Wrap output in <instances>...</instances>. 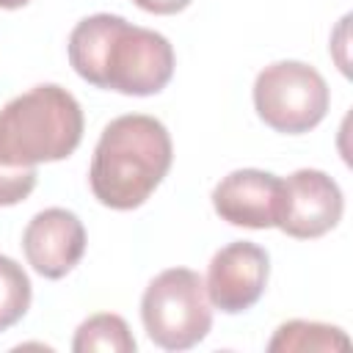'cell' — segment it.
Masks as SVG:
<instances>
[{"label": "cell", "instance_id": "obj_1", "mask_svg": "<svg viewBox=\"0 0 353 353\" xmlns=\"http://www.w3.org/2000/svg\"><path fill=\"white\" fill-rule=\"evenodd\" d=\"M72 69L97 88L149 97L174 74V47L157 30L130 25L116 14H94L69 33Z\"/></svg>", "mask_w": 353, "mask_h": 353}, {"label": "cell", "instance_id": "obj_2", "mask_svg": "<svg viewBox=\"0 0 353 353\" xmlns=\"http://www.w3.org/2000/svg\"><path fill=\"white\" fill-rule=\"evenodd\" d=\"M174 160L171 135L163 121L146 113L113 119L91 157V193L110 210L141 207L163 182Z\"/></svg>", "mask_w": 353, "mask_h": 353}, {"label": "cell", "instance_id": "obj_3", "mask_svg": "<svg viewBox=\"0 0 353 353\" xmlns=\"http://www.w3.org/2000/svg\"><path fill=\"white\" fill-rule=\"evenodd\" d=\"M83 138L77 99L52 83L14 97L0 110V168H36L69 157Z\"/></svg>", "mask_w": 353, "mask_h": 353}, {"label": "cell", "instance_id": "obj_4", "mask_svg": "<svg viewBox=\"0 0 353 353\" xmlns=\"http://www.w3.org/2000/svg\"><path fill=\"white\" fill-rule=\"evenodd\" d=\"M141 320L163 350H188L212 328L204 279L190 268H168L154 276L141 298Z\"/></svg>", "mask_w": 353, "mask_h": 353}, {"label": "cell", "instance_id": "obj_5", "mask_svg": "<svg viewBox=\"0 0 353 353\" xmlns=\"http://www.w3.org/2000/svg\"><path fill=\"white\" fill-rule=\"evenodd\" d=\"M328 102L331 94L323 74L303 61L270 63L256 74L254 83V108L276 132H309L325 119Z\"/></svg>", "mask_w": 353, "mask_h": 353}, {"label": "cell", "instance_id": "obj_6", "mask_svg": "<svg viewBox=\"0 0 353 353\" xmlns=\"http://www.w3.org/2000/svg\"><path fill=\"white\" fill-rule=\"evenodd\" d=\"M345 201L339 185L317 168H301L284 179L279 229L298 240H312L331 232L342 218Z\"/></svg>", "mask_w": 353, "mask_h": 353}, {"label": "cell", "instance_id": "obj_7", "mask_svg": "<svg viewBox=\"0 0 353 353\" xmlns=\"http://www.w3.org/2000/svg\"><path fill=\"white\" fill-rule=\"evenodd\" d=\"M268 273H270L268 251L259 248L256 243L234 240L223 245L210 259V270L204 281L210 306L226 314L251 309L265 292Z\"/></svg>", "mask_w": 353, "mask_h": 353}, {"label": "cell", "instance_id": "obj_8", "mask_svg": "<svg viewBox=\"0 0 353 353\" xmlns=\"http://www.w3.org/2000/svg\"><path fill=\"white\" fill-rule=\"evenodd\" d=\"M22 251L39 276L63 279L85 254L83 221L63 207L41 210L25 226Z\"/></svg>", "mask_w": 353, "mask_h": 353}, {"label": "cell", "instance_id": "obj_9", "mask_svg": "<svg viewBox=\"0 0 353 353\" xmlns=\"http://www.w3.org/2000/svg\"><path fill=\"white\" fill-rule=\"evenodd\" d=\"M284 179L259 168H240L226 174L212 190L215 212L232 226L270 229L279 223Z\"/></svg>", "mask_w": 353, "mask_h": 353}, {"label": "cell", "instance_id": "obj_10", "mask_svg": "<svg viewBox=\"0 0 353 353\" xmlns=\"http://www.w3.org/2000/svg\"><path fill=\"white\" fill-rule=\"evenodd\" d=\"M350 339L342 328L309 320H290L276 328L268 350H347Z\"/></svg>", "mask_w": 353, "mask_h": 353}, {"label": "cell", "instance_id": "obj_11", "mask_svg": "<svg viewBox=\"0 0 353 353\" xmlns=\"http://www.w3.org/2000/svg\"><path fill=\"white\" fill-rule=\"evenodd\" d=\"M74 353H91V350H110V353H132L135 350V336L130 331V325L124 323V317L102 312L88 317L85 323H80L74 342H72Z\"/></svg>", "mask_w": 353, "mask_h": 353}, {"label": "cell", "instance_id": "obj_12", "mask_svg": "<svg viewBox=\"0 0 353 353\" xmlns=\"http://www.w3.org/2000/svg\"><path fill=\"white\" fill-rule=\"evenodd\" d=\"M30 279L19 262L0 254V331L17 325L30 309Z\"/></svg>", "mask_w": 353, "mask_h": 353}, {"label": "cell", "instance_id": "obj_13", "mask_svg": "<svg viewBox=\"0 0 353 353\" xmlns=\"http://www.w3.org/2000/svg\"><path fill=\"white\" fill-rule=\"evenodd\" d=\"M36 168H0V207L25 201L36 188Z\"/></svg>", "mask_w": 353, "mask_h": 353}, {"label": "cell", "instance_id": "obj_14", "mask_svg": "<svg viewBox=\"0 0 353 353\" xmlns=\"http://www.w3.org/2000/svg\"><path fill=\"white\" fill-rule=\"evenodd\" d=\"M132 3L143 11H149V14H179L193 0H132Z\"/></svg>", "mask_w": 353, "mask_h": 353}, {"label": "cell", "instance_id": "obj_15", "mask_svg": "<svg viewBox=\"0 0 353 353\" xmlns=\"http://www.w3.org/2000/svg\"><path fill=\"white\" fill-rule=\"evenodd\" d=\"M30 0H0V8H22L28 6Z\"/></svg>", "mask_w": 353, "mask_h": 353}]
</instances>
